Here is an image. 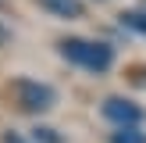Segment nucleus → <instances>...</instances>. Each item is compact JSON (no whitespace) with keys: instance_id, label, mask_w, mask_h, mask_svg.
<instances>
[{"instance_id":"obj_1","label":"nucleus","mask_w":146,"mask_h":143,"mask_svg":"<svg viewBox=\"0 0 146 143\" xmlns=\"http://www.w3.org/2000/svg\"><path fill=\"white\" fill-rule=\"evenodd\" d=\"M57 47H61V57L68 64H78V68H86V72H107L114 64V47L96 43V39H78V36H71V39H61Z\"/></svg>"},{"instance_id":"obj_2","label":"nucleus","mask_w":146,"mask_h":143,"mask_svg":"<svg viewBox=\"0 0 146 143\" xmlns=\"http://www.w3.org/2000/svg\"><path fill=\"white\" fill-rule=\"evenodd\" d=\"M7 97H11V104L18 107V111H25V114H43V111H50V107L57 104L54 86L36 82V79H14V82L7 86Z\"/></svg>"},{"instance_id":"obj_3","label":"nucleus","mask_w":146,"mask_h":143,"mask_svg":"<svg viewBox=\"0 0 146 143\" xmlns=\"http://www.w3.org/2000/svg\"><path fill=\"white\" fill-rule=\"evenodd\" d=\"M104 114L114 125H139L143 122V107L132 104V100H121V97H107L104 100Z\"/></svg>"},{"instance_id":"obj_4","label":"nucleus","mask_w":146,"mask_h":143,"mask_svg":"<svg viewBox=\"0 0 146 143\" xmlns=\"http://www.w3.org/2000/svg\"><path fill=\"white\" fill-rule=\"evenodd\" d=\"M39 7L43 11H50V14H57V18H82V0H39Z\"/></svg>"},{"instance_id":"obj_5","label":"nucleus","mask_w":146,"mask_h":143,"mask_svg":"<svg viewBox=\"0 0 146 143\" xmlns=\"http://www.w3.org/2000/svg\"><path fill=\"white\" fill-rule=\"evenodd\" d=\"M111 143H146V132L139 125H118L111 132Z\"/></svg>"},{"instance_id":"obj_6","label":"nucleus","mask_w":146,"mask_h":143,"mask_svg":"<svg viewBox=\"0 0 146 143\" xmlns=\"http://www.w3.org/2000/svg\"><path fill=\"white\" fill-rule=\"evenodd\" d=\"M121 25L132 29V32H139V36H146V11H125L121 14Z\"/></svg>"},{"instance_id":"obj_7","label":"nucleus","mask_w":146,"mask_h":143,"mask_svg":"<svg viewBox=\"0 0 146 143\" xmlns=\"http://www.w3.org/2000/svg\"><path fill=\"white\" fill-rule=\"evenodd\" d=\"M36 140H43V143H61L54 136V129H36Z\"/></svg>"},{"instance_id":"obj_8","label":"nucleus","mask_w":146,"mask_h":143,"mask_svg":"<svg viewBox=\"0 0 146 143\" xmlns=\"http://www.w3.org/2000/svg\"><path fill=\"white\" fill-rule=\"evenodd\" d=\"M4 143H25V140H21L18 132H7V136H4Z\"/></svg>"},{"instance_id":"obj_9","label":"nucleus","mask_w":146,"mask_h":143,"mask_svg":"<svg viewBox=\"0 0 146 143\" xmlns=\"http://www.w3.org/2000/svg\"><path fill=\"white\" fill-rule=\"evenodd\" d=\"M0 39H4V29H0Z\"/></svg>"}]
</instances>
